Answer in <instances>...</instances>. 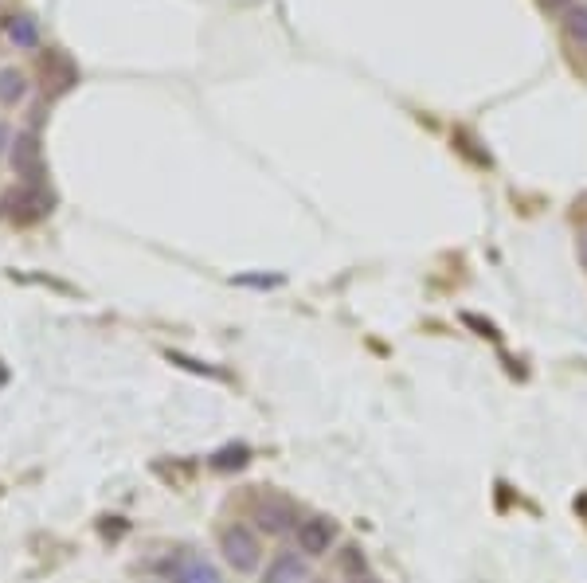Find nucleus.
Wrapping results in <instances>:
<instances>
[{
    "label": "nucleus",
    "mask_w": 587,
    "mask_h": 583,
    "mask_svg": "<svg viewBox=\"0 0 587 583\" xmlns=\"http://www.w3.org/2000/svg\"><path fill=\"white\" fill-rule=\"evenodd\" d=\"M220 552L235 572H255L263 564V544L247 525H227L220 533Z\"/></svg>",
    "instance_id": "1"
},
{
    "label": "nucleus",
    "mask_w": 587,
    "mask_h": 583,
    "mask_svg": "<svg viewBox=\"0 0 587 583\" xmlns=\"http://www.w3.org/2000/svg\"><path fill=\"white\" fill-rule=\"evenodd\" d=\"M255 525L267 533V537H282V533H298V525H302V517H298V509H294V501H286V497H263V501H255Z\"/></svg>",
    "instance_id": "2"
},
{
    "label": "nucleus",
    "mask_w": 587,
    "mask_h": 583,
    "mask_svg": "<svg viewBox=\"0 0 587 583\" xmlns=\"http://www.w3.org/2000/svg\"><path fill=\"white\" fill-rule=\"evenodd\" d=\"M337 537H341V529H337L333 517H321V513H317V517H306V521L298 525V552L310 556V560L329 556Z\"/></svg>",
    "instance_id": "3"
},
{
    "label": "nucleus",
    "mask_w": 587,
    "mask_h": 583,
    "mask_svg": "<svg viewBox=\"0 0 587 583\" xmlns=\"http://www.w3.org/2000/svg\"><path fill=\"white\" fill-rule=\"evenodd\" d=\"M12 173L24 180V184H40L44 180V149H40V141L36 134H16L12 141Z\"/></svg>",
    "instance_id": "4"
},
{
    "label": "nucleus",
    "mask_w": 587,
    "mask_h": 583,
    "mask_svg": "<svg viewBox=\"0 0 587 583\" xmlns=\"http://www.w3.org/2000/svg\"><path fill=\"white\" fill-rule=\"evenodd\" d=\"M4 208H8V216L16 224H32V220H44L47 212H51V196H47L40 184H24L20 192H12L4 200Z\"/></svg>",
    "instance_id": "5"
},
{
    "label": "nucleus",
    "mask_w": 587,
    "mask_h": 583,
    "mask_svg": "<svg viewBox=\"0 0 587 583\" xmlns=\"http://www.w3.org/2000/svg\"><path fill=\"white\" fill-rule=\"evenodd\" d=\"M310 576L306 572V556L298 548L290 552H274V560L263 568V583H302Z\"/></svg>",
    "instance_id": "6"
},
{
    "label": "nucleus",
    "mask_w": 587,
    "mask_h": 583,
    "mask_svg": "<svg viewBox=\"0 0 587 583\" xmlns=\"http://www.w3.org/2000/svg\"><path fill=\"white\" fill-rule=\"evenodd\" d=\"M173 580L177 583H224V576H220V568H216L212 560L188 556V560H181V564L173 568Z\"/></svg>",
    "instance_id": "7"
},
{
    "label": "nucleus",
    "mask_w": 587,
    "mask_h": 583,
    "mask_svg": "<svg viewBox=\"0 0 587 583\" xmlns=\"http://www.w3.org/2000/svg\"><path fill=\"white\" fill-rule=\"evenodd\" d=\"M24 94H28V79H24V71L4 67V71H0V106H16Z\"/></svg>",
    "instance_id": "8"
},
{
    "label": "nucleus",
    "mask_w": 587,
    "mask_h": 583,
    "mask_svg": "<svg viewBox=\"0 0 587 583\" xmlns=\"http://www.w3.org/2000/svg\"><path fill=\"white\" fill-rule=\"evenodd\" d=\"M564 36H568V44L587 51V4H576V8H568V16H564Z\"/></svg>",
    "instance_id": "9"
},
{
    "label": "nucleus",
    "mask_w": 587,
    "mask_h": 583,
    "mask_svg": "<svg viewBox=\"0 0 587 583\" xmlns=\"http://www.w3.org/2000/svg\"><path fill=\"white\" fill-rule=\"evenodd\" d=\"M8 40H12L16 47H24V51L36 47L40 44V28H36V20H32V16H12V20H8Z\"/></svg>",
    "instance_id": "10"
},
{
    "label": "nucleus",
    "mask_w": 587,
    "mask_h": 583,
    "mask_svg": "<svg viewBox=\"0 0 587 583\" xmlns=\"http://www.w3.org/2000/svg\"><path fill=\"white\" fill-rule=\"evenodd\" d=\"M247 462H251V450L243 447V443H231V447L216 450V454L208 458V466H212V470H243Z\"/></svg>",
    "instance_id": "11"
},
{
    "label": "nucleus",
    "mask_w": 587,
    "mask_h": 583,
    "mask_svg": "<svg viewBox=\"0 0 587 583\" xmlns=\"http://www.w3.org/2000/svg\"><path fill=\"white\" fill-rule=\"evenodd\" d=\"M44 75H51L55 90H67L71 83H75V67H71L63 55H55V51H47L44 55Z\"/></svg>",
    "instance_id": "12"
},
{
    "label": "nucleus",
    "mask_w": 587,
    "mask_h": 583,
    "mask_svg": "<svg viewBox=\"0 0 587 583\" xmlns=\"http://www.w3.org/2000/svg\"><path fill=\"white\" fill-rule=\"evenodd\" d=\"M341 568H345V572H364V552L357 544H349V548L341 552Z\"/></svg>",
    "instance_id": "13"
},
{
    "label": "nucleus",
    "mask_w": 587,
    "mask_h": 583,
    "mask_svg": "<svg viewBox=\"0 0 587 583\" xmlns=\"http://www.w3.org/2000/svg\"><path fill=\"white\" fill-rule=\"evenodd\" d=\"M544 8H548V12H560V8H568V4H572V0H541Z\"/></svg>",
    "instance_id": "14"
},
{
    "label": "nucleus",
    "mask_w": 587,
    "mask_h": 583,
    "mask_svg": "<svg viewBox=\"0 0 587 583\" xmlns=\"http://www.w3.org/2000/svg\"><path fill=\"white\" fill-rule=\"evenodd\" d=\"M580 263L587 267V227H580Z\"/></svg>",
    "instance_id": "15"
},
{
    "label": "nucleus",
    "mask_w": 587,
    "mask_h": 583,
    "mask_svg": "<svg viewBox=\"0 0 587 583\" xmlns=\"http://www.w3.org/2000/svg\"><path fill=\"white\" fill-rule=\"evenodd\" d=\"M4 145H12V141H8V130L0 126V149H4Z\"/></svg>",
    "instance_id": "16"
},
{
    "label": "nucleus",
    "mask_w": 587,
    "mask_h": 583,
    "mask_svg": "<svg viewBox=\"0 0 587 583\" xmlns=\"http://www.w3.org/2000/svg\"><path fill=\"white\" fill-rule=\"evenodd\" d=\"M302 583H321V580H310V576H306V580H302Z\"/></svg>",
    "instance_id": "17"
}]
</instances>
